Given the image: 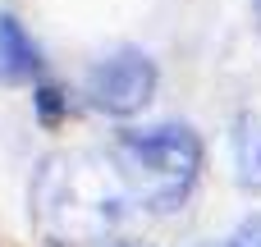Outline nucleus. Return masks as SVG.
Here are the masks:
<instances>
[{
    "instance_id": "f257e3e1",
    "label": "nucleus",
    "mask_w": 261,
    "mask_h": 247,
    "mask_svg": "<svg viewBox=\"0 0 261 247\" xmlns=\"http://www.w3.org/2000/svg\"><path fill=\"white\" fill-rule=\"evenodd\" d=\"M133 206L138 202L115 156L110 160L92 151L50 156L32 179V215L50 238H64V243H101L110 229L124 225Z\"/></svg>"
},
{
    "instance_id": "f03ea898",
    "label": "nucleus",
    "mask_w": 261,
    "mask_h": 247,
    "mask_svg": "<svg viewBox=\"0 0 261 247\" xmlns=\"http://www.w3.org/2000/svg\"><path fill=\"white\" fill-rule=\"evenodd\" d=\"M115 165L147 211H174L197 174H202V138L188 124H151V128H124L115 138Z\"/></svg>"
},
{
    "instance_id": "7ed1b4c3",
    "label": "nucleus",
    "mask_w": 261,
    "mask_h": 247,
    "mask_svg": "<svg viewBox=\"0 0 261 247\" xmlns=\"http://www.w3.org/2000/svg\"><path fill=\"white\" fill-rule=\"evenodd\" d=\"M156 78H161L156 60L147 50L124 46V50H115V55H106V60L92 64V73H87V101H92V110L124 119V115H138L156 96Z\"/></svg>"
},
{
    "instance_id": "20e7f679",
    "label": "nucleus",
    "mask_w": 261,
    "mask_h": 247,
    "mask_svg": "<svg viewBox=\"0 0 261 247\" xmlns=\"http://www.w3.org/2000/svg\"><path fill=\"white\" fill-rule=\"evenodd\" d=\"M41 69V55L32 46V37L23 32V23L14 14H0V78L5 83H23Z\"/></svg>"
},
{
    "instance_id": "39448f33",
    "label": "nucleus",
    "mask_w": 261,
    "mask_h": 247,
    "mask_svg": "<svg viewBox=\"0 0 261 247\" xmlns=\"http://www.w3.org/2000/svg\"><path fill=\"white\" fill-rule=\"evenodd\" d=\"M234 179L239 188L261 193V115H239L234 124Z\"/></svg>"
},
{
    "instance_id": "423d86ee",
    "label": "nucleus",
    "mask_w": 261,
    "mask_h": 247,
    "mask_svg": "<svg viewBox=\"0 0 261 247\" xmlns=\"http://www.w3.org/2000/svg\"><path fill=\"white\" fill-rule=\"evenodd\" d=\"M32 101H37V115H41V124H55V119L64 115V92H60V87H50V83H41Z\"/></svg>"
},
{
    "instance_id": "0eeeda50",
    "label": "nucleus",
    "mask_w": 261,
    "mask_h": 247,
    "mask_svg": "<svg viewBox=\"0 0 261 247\" xmlns=\"http://www.w3.org/2000/svg\"><path fill=\"white\" fill-rule=\"evenodd\" d=\"M225 247H261V215H248L239 229H234V238Z\"/></svg>"
},
{
    "instance_id": "6e6552de",
    "label": "nucleus",
    "mask_w": 261,
    "mask_h": 247,
    "mask_svg": "<svg viewBox=\"0 0 261 247\" xmlns=\"http://www.w3.org/2000/svg\"><path fill=\"white\" fill-rule=\"evenodd\" d=\"M106 247H147V243H133V238H119V243H106Z\"/></svg>"
}]
</instances>
